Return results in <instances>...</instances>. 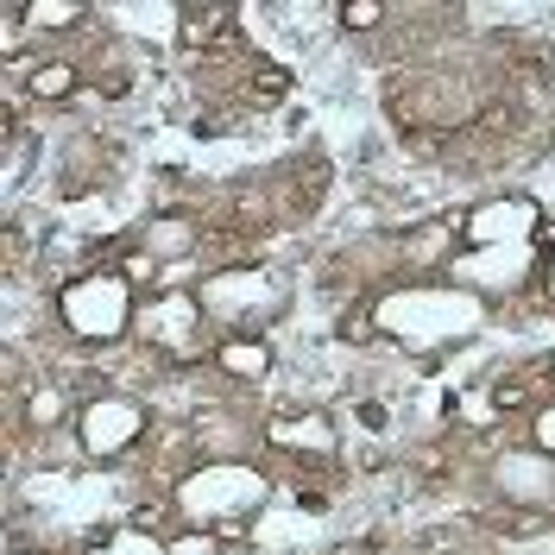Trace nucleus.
I'll return each mask as SVG.
<instances>
[{
  "label": "nucleus",
  "instance_id": "nucleus-1",
  "mask_svg": "<svg viewBox=\"0 0 555 555\" xmlns=\"http://www.w3.org/2000/svg\"><path fill=\"white\" fill-rule=\"evenodd\" d=\"M480 328H486V304L474 291L449 284V278L442 284L416 278V284H398V291H385L379 304H373V335L404 341L411 353H436V347L467 341Z\"/></svg>",
  "mask_w": 555,
  "mask_h": 555
},
{
  "label": "nucleus",
  "instance_id": "nucleus-2",
  "mask_svg": "<svg viewBox=\"0 0 555 555\" xmlns=\"http://www.w3.org/2000/svg\"><path fill=\"white\" fill-rule=\"evenodd\" d=\"M272 480L253 467V461H203L177 480V512L190 530H228L266 512Z\"/></svg>",
  "mask_w": 555,
  "mask_h": 555
},
{
  "label": "nucleus",
  "instance_id": "nucleus-3",
  "mask_svg": "<svg viewBox=\"0 0 555 555\" xmlns=\"http://www.w3.org/2000/svg\"><path fill=\"white\" fill-rule=\"evenodd\" d=\"M57 322H64L76 341H120L127 328L139 322V304H133V278L120 266H95V272H76L57 291Z\"/></svg>",
  "mask_w": 555,
  "mask_h": 555
},
{
  "label": "nucleus",
  "instance_id": "nucleus-4",
  "mask_svg": "<svg viewBox=\"0 0 555 555\" xmlns=\"http://www.w3.org/2000/svg\"><path fill=\"white\" fill-rule=\"evenodd\" d=\"M196 304H203L208 322H221L234 335H253L284 310V278L272 266H221V272H208L196 284Z\"/></svg>",
  "mask_w": 555,
  "mask_h": 555
},
{
  "label": "nucleus",
  "instance_id": "nucleus-5",
  "mask_svg": "<svg viewBox=\"0 0 555 555\" xmlns=\"http://www.w3.org/2000/svg\"><path fill=\"white\" fill-rule=\"evenodd\" d=\"M449 284L461 291H474V297H518L530 278L543 272V259H537V241H518V246H461L449 266Z\"/></svg>",
  "mask_w": 555,
  "mask_h": 555
},
{
  "label": "nucleus",
  "instance_id": "nucleus-6",
  "mask_svg": "<svg viewBox=\"0 0 555 555\" xmlns=\"http://www.w3.org/2000/svg\"><path fill=\"white\" fill-rule=\"evenodd\" d=\"M145 436V404L127 398V391H95L82 411H76V442L89 461H114V454L139 449Z\"/></svg>",
  "mask_w": 555,
  "mask_h": 555
},
{
  "label": "nucleus",
  "instance_id": "nucleus-7",
  "mask_svg": "<svg viewBox=\"0 0 555 555\" xmlns=\"http://www.w3.org/2000/svg\"><path fill=\"white\" fill-rule=\"evenodd\" d=\"M543 234V208L530 196H486L461 215V246H518Z\"/></svg>",
  "mask_w": 555,
  "mask_h": 555
},
{
  "label": "nucleus",
  "instance_id": "nucleus-8",
  "mask_svg": "<svg viewBox=\"0 0 555 555\" xmlns=\"http://www.w3.org/2000/svg\"><path fill=\"white\" fill-rule=\"evenodd\" d=\"M492 486L524 505V512H537V505H555V454L550 449H512L492 461Z\"/></svg>",
  "mask_w": 555,
  "mask_h": 555
},
{
  "label": "nucleus",
  "instance_id": "nucleus-9",
  "mask_svg": "<svg viewBox=\"0 0 555 555\" xmlns=\"http://www.w3.org/2000/svg\"><path fill=\"white\" fill-rule=\"evenodd\" d=\"M266 442L272 449H291V454H310V461H335L341 429H335L328 411H304V416H272L266 423Z\"/></svg>",
  "mask_w": 555,
  "mask_h": 555
},
{
  "label": "nucleus",
  "instance_id": "nucleus-10",
  "mask_svg": "<svg viewBox=\"0 0 555 555\" xmlns=\"http://www.w3.org/2000/svg\"><path fill=\"white\" fill-rule=\"evenodd\" d=\"M139 322H145V341L152 347H165V353H190V335L203 328L208 315H203L196 297H165V304H152Z\"/></svg>",
  "mask_w": 555,
  "mask_h": 555
},
{
  "label": "nucleus",
  "instance_id": "nucleus-11",
  "mask_svg": "<svg viewBox=\"0 0 555 555\" xmlns=\"http://www.w3.org/2000/svg\"><path fill=\"white\" fill-rule=\"evenodd\" d=\"M215 366L228 379H266L272 373V347L259 341V335H228V341L215 347Z\"/></svg>",
  "mask_w": 555,
  "mask_h": 555
},
{
  "label": "nucleus",
  "instance_id": "nucleus-12",
  "mask_svg": "<svg viewBox=\"0 0 555 555\" xmlns=\"http://www.w3.org/2000/svg\"><path fill=\"white\" fill-rule=\"evenodd\" d=\"M139 246H145L158 266H171V259H190V253H196V221H183V215H165V221H152V228L139 234Z\"/></svg>",
  "mask_w": 555,
  "mask_h": 555
},
{
  "label": "nucleus",
  "instance_id": "nucleus-13",
  "mask_svg": "<svg viewBox=\"0 0 555 555\" xmlns=\"http://www.w3.org/2000/svg\"><path fill=\"white\" fill-rule=\"evenodd\" d=\"M454 234L449 221H429V228H416V234H404V266H449L454 259Z\"/></svg>",
  "mask_w": 555,
  "mask_h": 555
},
{
  "label": "nucleus",
  "instance_id": "nucleus-14",
  "mask_svg": "<svg viewBox=\"0 0 555 555\" xmlns=\"http://www.w3.org/2000/svg\"><path fill=\"white\" fill-rule=\"evenodd\" d=\"M20 20L38 33H64V26H82V0H26Z\"/></svg>",
  "mask_w": 555,
  "mask_h": 555
},
{
  "label": "nucleus",
  "instance_id": "nucleus-15",
  "mask_svg": "<svg viewBox=\"0 0 555 555\" xmlns=\"http://www.w3.org/2000/svg\"><path fill=\"white\" fill-rule=\"evenodd\" d=\"M26 89H33L38 102H64V95H76V64L69 57H51V64H38L26 76Z\"/></svg>",
  "mask_w": 555,
  "mask_h": 555
},
{
  "label": "nucleus",
  "instance_id": "nucleus-16",
  "mask_svg": "<svg viewBox=\"0 0 555 555\" xmlns=\"http://www.w3.org/2000/svg\"><path fill=\"white\" fill-rule=\"evenodd\" d=\"M26 416H33V429H51V423H64L69 416V398L57 391V385H38L33 404H26Z\"/></svg>",
  "mask_w": 555,
  "mask_h": 555
},
{
  "label": "nucleus",
  "instance_id": "nucleus-17",
  "mask_svg": "<svg viewBox=\"0 0 555 555\" xmlns=\"http://www.w3.org/2000/svg\"><path fill=\"white\" fill-rule=\"evenodd\" d=\"M95 555H171V543H158V537H145V530H114Z\"/></svg>",
  "mask_w": 555,
  "mask_h": 555
},
{
  "label": "nucleus",
  "instance_id": "nucleus-18",
  "mask_svg": "<svg viewBox=\"0 0 555 555\" xmlns=\"http://www.w3.org/2000/svg\"><path fill=\"white\" fill-rule=\"evenodd\" d=\"M379 20H385V0H347V7H341V26H347V33H373Z\"/></svg>",
  "mask_w": 555,
  "mask_h": 555
},
{
  "label": "nucleus",
  "instance_id": "nucleus-19",
  "mask_svg": "<svg viewBox=\"0 0 555 555\" xmlns=\"http://www.w3.org/2000/svg\"><path fill=\"white\" fill-rule=\"evenodd\" d=\"M171 555H221V543H215V530H183V537H171Z\"/></svg>",
  "mask_w": 555,
  "mask_h": 555
},
{
  "label": "nucleus",
  "instance_id": "nucleus-20",
  "mask_svg": "<svg viewBox=\"0 0 555 555\" xmlns=\"http://www.w3.org/2000/svg\"><path fill=\"white\" fill-rule=\"evenodd\" d=\"M461 416H467V423H474V429H486V423H492V398H480V391H467V398H461Z\"/></svg>",
  "mask_w": 555,
  "mask_h": 555
},
{
  "label": "nucleus",
  "instance_id": "nucleus-21",
  "mask_svg": "<svg viewBox=\"0 0 555 555\" xmlns=\"http://www.w3.org/2000/svg\"><path fill=\"white\" fill-rule=\"evenodd\" d=\"M353 411H360V423H366V429H385V404H373V398H366V404H353Z\"/></svg>",
  "mask_w": 555,
  "mask_h": 555
},
{
  "label": "nucleus",
  "instance_id": "nucleus-22",
  "mask_svg": "<svg viewBox=\"0 0 555 555\" xmlns=\"http://www.w3.org/2000/svg\"><path fill=\"white\" fill-rule=\"evenodd\" d=\"M543 278H550V297H555V234H550V259H543Z\"/></svg>",
  "mask_w": 555,
  "mask_h": 555
}]
</instances>
